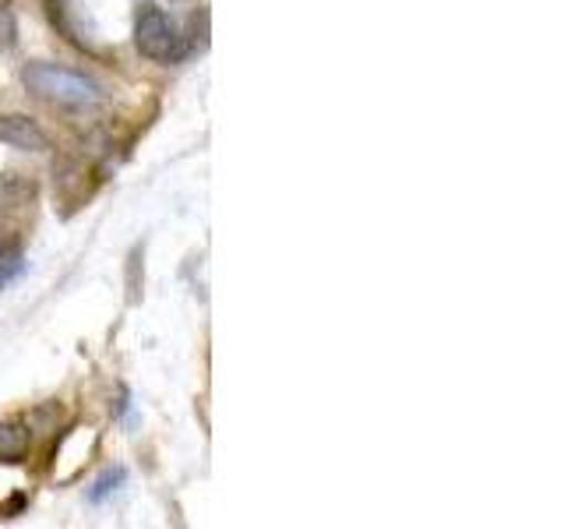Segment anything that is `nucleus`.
I'll return each mask as SVG.
<instances>
[{
    "instance_id": "obj_1",
    "label": "nucleus",
    "mask_w": 564,
    "mask_h": 529,
    "mask_svg": "<svg viewBox=\"0 0 564 529\" xmlns=\"http://www.w3.org/2000/svg\"><path fill=\"white\" fill-rule=\"evenodd\" d=\"M22 85L35 99L64 106V110H93V106L106 102V93L96 78L82 75V71H70L64 64H29L22 71Z\"/></svg>"
},
{
    "instance_id": "obj_2",
    "label": "nucleus",
    "mask_w": 564,
    "mask_h": 529,
    "mask_svg": "<svg viewBox=\"0 0 564 529\" xmlns=\"http://www.w3.org/2000/svg\"><path fill=\"white\" fill-rule=\"evenodd\" d=\"M134 46L141 57L155 64H176L187 57V35L152 0H141L134 8Z\"/></svg>"
},
{
    "instance_id": "obj_3",
    "label": "nucleus",
    "mask_w": 564,
    "mask_h": 529,
    "mask_svg": "<svg viewBox=\"0 0 564 529\" xmlns=\"http://www.w3.org/2000/svg\"><path fill=\"white\" fill-rule=\"evenodd\" d=\"M0 145L22 149V152H46L50 134L40 128V120L29 114H4L0 117Z\"/></svg>"
},
{
    "instance_id": "obj_4",
    "label": "nucleus",
    "mask_w": 564,
    "mask_h": 529,
    "mask_svg": "<svg viewBox=\"0 0 564 529\" xmlns=\"http://www.w3.org/2000/svg\"><path fill=\"white\" fill-rule=\"evenodd\" d=\"M35 181L22 173H0V208H22L35 198Z\"/></svg>"
},
{
    "instance_id": "obj_5",
    "label": "nucleus",
    "mask_w": 564,
    "mask_h": 529,
    "mask_svg": "<svg viewBox=\"0 0 564 529\" xmlns=\"http://www.w3.org/2000/svg\"><path fill=\"white\" fill-rule=\"evenodd\" d=\"M25 269V258H22V244H18L4 226H0V287H8V282Z\"/></svg>"
},
{
    "instance_id": "obj_6",
    "label": "nucleus",
    "mask_w": 564,
    "mask_h": 529,
    "mask_svg": "<svg viewBox=\"0 0 564 529\" xmlns=\"http://www.w3.org/2000/svg\"><path fill=\"white\" fill-rule=\"evenodd\" d=\"M29 423L18 420V417H8L0 420V455H22L29 449Z\"/></svg>"
},
{
    "instance_id": "obj_7",
    "label": "nucleus",
    "mask_w": 564,
    "mask_h": 529,
    "mask_svg": "<svg viewBox=\"0 0 564 529\" xmlns=\"http://www.w3.org/2000/svg\"><path fill=\"white\" fill-rule=\"evenodd\" d=\"M18 46V18L8 0H0V50Z\"/></svg>"
},
{
    "instance_id": "obj_8",
    "label": "nucleus",
    "mask_w": 564,
    "mask_h": 529,
    "mask_svg": "<svg viewBox=\"0 0 564 529\" xmlns=\"http://www.w3.org/2000/svg\"><path fill=\"white\" fill-rule=\"evenodd\" d=\"M123 476H128V473H123L120 466H117V469H106V473L99 476V481H96V487L88 490V501H102V498H110V494L123 484Z\"/></svg>"
}]
</instances>
